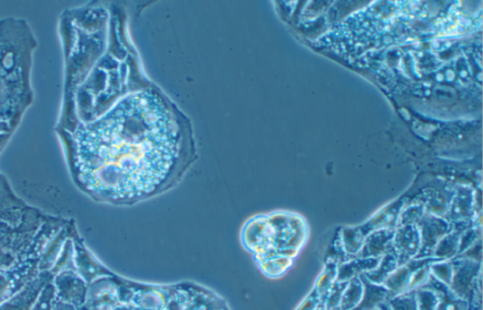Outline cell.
Wrapping results in <instances>:
<instances>
[{
  "label": "cell",
  "mask_w": 483,
  "mask_h": 310,
  "mask_svg": "<svg viewBox=\"0 0 483 310\" xmlns=\"http://www.w3.org/2000/svg\"><path fill=\"white\" fill-rule=\"evenodd\" d=\"M393 310H418V301L413 295L396 297L391 302Z\"/></svg>",
  "instance_id": "cell-4"
},
{
  "label": "cell",
  "mask_w": 483,
  "mask_h": 310,
  "mask_svg": "<svg viewBox=\"0 0 483 310\" xmlns=\"http://www.w3.org/2000/svg\"><path fill=\"white\" fill-rule=\"evenodd\" d=\"M362 294H364V291H362V284L358 280L352 281L349 284V289L342 296L341 310L354 309L360 304Z\"/></svg>",
  "instance_id": "cell-3"
},
{
  "label": "cell",
  "mask_w": 483,
  "mask_h": 310,
  "mask_svg": "<svg viewBox=\"0 0 483 310\" xmlns=\"http://www.w3.org/2000/svg\"><path fill=\"white\" fill-rule=\"evenodd\" d=\"M195 151L191 125L155 86L121 99L77 139L83 185L117 205H134L177 185Z\"/></svg>",
  "instance_id": "cell-1"
},
{
  "label": "cell",
  "mask_w": 483,
  "mask_h": 310,
  "mask_svg": "<svg viewBox=\"0 0 483 310\" xmlns=\"http://www.w3.org/2000/svg\"><path fill=\"white\" fill-rule=\"evenodd\" d=\"M387 294V289L367 284L364 297L359 304L358 308L353 310H373L384 301Z\"/></svg>",
  "instance_id": "cell-2"
},
{
  "label": "cell",
  "mask_w": 483,
  "mask_h": 310,
  "mask_svg": "<svg viewBox=\"0 0 483 310\" xmlns=\"http://www.w3.org/2000/svg\"><path fill=\"white\" fill-rule=\"evenodd\" d=\"M438 301L435 295L431 294V292H421L418 294V306L419 310H435L436 306L438 309Z\"/></svg>",
  "instance_id": "cell-5"
}]
</instances>
